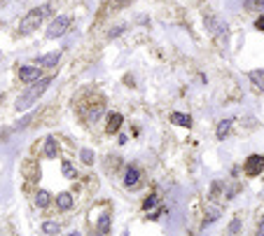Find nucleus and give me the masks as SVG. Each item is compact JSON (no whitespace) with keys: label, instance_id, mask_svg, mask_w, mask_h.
Segmentation results:
<instances>
[{"label":"nucleus","instance_id":"1","mask_svg":"<svg viewBox=\"0 0 264 236\" xmlns=\"http://www.w3.org/2000/svg\"><path fill=\"white\" fill-rule=\"evenodd\" d=\"M49 84H52V78H40L38 82H33V84L28 87L26 92L19 96V101H16V105H14V108H16L19 112L28 110L31 105H35V103L40 101V98H42V94L49 89Z\"/></svg>","mask_w":264,"mask_h":236},{"label":"nucleus","instance_id":"2","mask_svg":"<svg viewBox=\"0 0 264 236\" xmlns=\"http://www.w3.org/2000/svg\"><path fill=\"white\" fill-rule=\"evenodd\" d=\"M47 10H49V7H33L31 12H26V16H24L21 24H19V35L26 38V35L33 33V31H38V26L42 24V19H45Z\"/></svg>","mask_w":264,"mask_h":236},{"label":"nucleus","instance_id":"3","mask_svg":"<svg viewBox=\"0 0 264 236\" xmlns=\"http://www.w3.org/2000/svg\"><path fill=\"white\" fill-rule=\"evenodd\" d=\"M68 28H70V19H68L66 14H59V16H54L52 21H49V26L45 31V35L49 40L54 38H61V35H66Z\"/></svg>","mask_w":264,"mask_h":236},{"label":"nucleus","instance_id":"4","mask_svg":"<svg viewBox=\"0 0 264 236\" xmlns=\"http://www.w3.org/2000/svg\"><path fill=\"white\" fill-rule=\"evenodd\" d=\"M203 21H206V28H208V33H211L213 38H217L220 42H222V40L227 42V24H222V21L211 12L203 14Z\"/></svg>","mask_w":264,"mask_h":236},{"label":"nucleus","instance_id":"5","mask_svg":"<svg viewBox=\"0 0 264 236\" xmlns=\"http://www.w3.org/2000/svg\"><path fill=\"white\" fill-rule=\"evenodd\" d=\"M264 169V155H250V157L246 159V164H243V171H246V175H260Z\"/></svg>","mask_w":264,"mask_h":236},{"label":"nucleus","instance_id":"6","mask_svg":"<svg viewBox=\"0 0 264 236\" xmlns=\"http://www.w3.org/2000/svg\"><path fill=\"white\" fill-rule=\"evenodd\" d=\"M40 78H42L40 66H21V68H19V79H21V82L33 84V82H38Z\"/></svg>","mask_w":264,"mask_h":236},{"label":"nucleus","instance_id":"7","mask_svg":"<svg viewBox=\"0 0 264 236\" xmlns=\"http://www.w3.org/2000/svg\"><path fill=\"white\" fill-rule=\"evenodd\" d=\"M140 183V169H136V166H129L126 173H124V187H136V185Z\"/></svg>","mask_w":264,"mask_h":236},{"label":"nucleus","instance_id":"8","mask_svg":"<svg viewBox=\"0 0 264 236\" xmlns=\"http://www.w3.org/2000/svg\"><path fill=\"white\" fill-rule=\"evenodd\" d=\"M122 122H124V117L119 115V112H112V115H108V122H106V133H117L119 126H122Z\"/></svg>","mask_w":264,"mask_h":236},{"label":"nucleus","instance_id":"9","mask_svg":"<svg viewBox=\"0 0 264 236\" xmlns=\"http://www.w3.org/2000/svg\"><path fill=\"white\" fill-rule=\"evenodd\" d=\"M42 152H45V157L47 159H56L59 157V143H56V138H47L45 141V147H42Z\"/></svg>","mask_w":264,"mask_h":236},{"label":"nucleus","instance_id":"10","mask_svg":"<svg viewBox=\"0 0 264 236\" xmlns=\"http://www.w3.org/2000/svg\"><path fill=\"white\" fill-rule=\"evenodd\" d=\"M232 126H234V119H222V122L217 124V129H215V136H217V141H225L227 136L232 133Z\"/></svg>","mask_w":264,"mask_h":236},{"label":"nucleus","instance_id":"11","mask_svg":"<svg viewBox=\"0 0 264 236\" xmlns=\"http://www.w3.org/2000/svg\"><path fill=\"white\" fill-rule=\"evenodd\" d=\"M59 59H61V52H49V54H45V56H40L35 63H40V66H45V68H54L59 63Z\"/></svg>","mask_w":264,"mask_h":236},{"label":"nucleus","instance_id":"12","mask_svg":"<svg viewBox=\"0 0 264 236\" xmlns=\"http://www.w3.org/2000/svg\"><path fill=\"white\" fill-rule=\"evenodd\" d=\"M96 236H108L110 234V213H101L98 218V224H96Z\"/></svg>","mask_w":264,"mask_h":236},{"label":"nucleus","instance_id":"13","mask_svg":"<svg viewBox=\"0 0 264 236\" xmlns=\"http://www.w3.org/2000/svg\"><path fill=\"white\" fill-rule=\"evenodd\" d=\"M248 79H250V82L255 84V87H257V89H262V92H264V68L250 70V73H248Z\"/></svg>","mask_w":264,"mask_h":236},{"label":"nucleus","instance_id":"14","mask_svg":"<svg viewBox=\"0 0 264 236\" xmlns=\"http://www.w3.org/2000/svg\"><path fill=\"white\" fill-rule=\"evenodd\" d=\"M171 122L175 124V126H185V129H189V126H192V117H189V115H185V112H173Z\"/></svg>","mask_w":264,"mask_h":236},{"label":"nucleus","instance_id":"15","mask_svg":"<svg viewBox=\"0 0 264 236\" xmlns=\"http://www.w3.org/2000/svg\"><path fill=\"white\" fill-rule=\"evenodd\" d=\"M56 206H59L61 210L73 208V194H70V192H61V194H56Z\"/></svg>","mask_w":264,"mask_h":236},{"label":"nucleus","instance_id":"16","mask_svg":"<svg viewBox=\"0 0 264 236\" xmlns=\"http://www.w3.org/2000/svg\"><path fill=\"white\" fill-rule=\"evenodd\" d=\"M49 201H52V194H49L47 189H38V194H35V206H38V208H47Z\"/></svg>","mask_w":264,"mask_h":236},{"label":"nucleus","instance_id":"17","mask_svg":"<svg viewBox=\"0 0 264 236\" xmlns=\"http://www.w3.org/2000/svg\"><path fill=\"white\" fill-rule=\"evenodd\" d=\"M42 232H45V234H49V236H54V234H59V232H61V224L47 220V222H42Z\"/></svg>","mask_w":264,"mask_h":236},{"label":"nucleus","instance_id":"18","mask_svg":"<svg viewBox=\"0 0 264 236\" xmlns=\"http://www.w3.org/2000/svg\"><path fill=\"white\" fill-rule=\"evenodd\" d=\"M61 173H63V178H68V180H73L78 173H75V166L70 164V161H61Z\"/></svg>","mask_w":264,"mask_h":236},{"label":"nucleus","instance_id":"19","mask_svg":"<svg viewBox=\"0 0 264 236\" xmlns=\"http://www.w3.org/2000/svg\"><path fill=\"white\" fill-rule=\"evenodd\" d=\"M79 155H82V161H84L87 166H92V164H93V159H96V157H93V152H92V150H87V147H84V150H82Z\"/></svg>","mask_w":264,"mask_h":236},{"label":"nucleus","instance_id":"20","mask_svg":"<svg viewBox=\"0 0 264 236\" xmlns=\"http://www.w3.org/2000/svg\"><path fill=\"white\" fill-rule=\"evenodd\" d=\"M157 204H159V197H157V194H152V197H147L145 201H143V208L150 210V208H155Z\"/></svg>","mask_w":264,"mask_h":236},{"label":"nucleus","instance_id":"21","mask_svg":"<svg viewBox=\"0 0 264 236\" xmlns=\"http://www.w3.org/2000/svg\"><path fill=\"white\" fill-rule=\"evenodd\" d=\"M238 229H241V220H238V218H234V220H232V224H229V234H232V236L238 234Z\"/></svg>","mask_w":264,"mask_h":236},{"label":"nucleus","instance_id":"22","mask_svg":"<svg viewBox=\"0 0 264 236\" xmlns=\"http://www.w3.org/2000/svg\"><path fill=\"white\" fill-rule=\"evenodd\" d=\"M217 218H220V210H211V215L203 220V227H206V224H211L213 220H217Z\"/></svg>","mask_w":264,"mask_h":236},{"label":"nucleus","instance_id":"23","mask_svg":"<svg viewBox=\"0 0 264 236\" xmlns=\"http://www.w3.org/2000/svg\"><path fill=\"white\" fill-rule=\"evenodd\" d=\"M252 10H260V12H264V0H250Z\"/></svg>","mask_w":264,"mask_h":236},{"label":"nucleus","instance_id":"24","mask_svg":"<svg viewBox=\"0 0 264 236\" xmlns=\"http://www.w3.org/2000/svg\"><path fill=\"white\" fill-rule=\"evenodd\" d=\"M255 28L264 33V14H262V16H257V21H255Z\"/></svg>","mask_w":264,"mask_h":236},{"label":"nucleus","instance_id":"25","mask_svg":"<svg viewBox=\"0 0 264 236\" xmlns=\"http://www.w3.org/2000/svg\"><path fill=\"white\" fill-rule=\"evenodd\" d=\"M255 236H264V227H260V232H257Z\"/></svg>","mask_w":264,"mask_h":236},{"label":"nucleus","instance_id":"26","mask_svg":"<svg viewBox=\"0 0 264 236\" xmlns=\"http://www.w3.org/2000/svg\"><path fill=\"white\" fill-rule=\"evenodd\" d=\"M70 236H79V234H78V232H73V234H70Z\"/></svg>","mask_w":264,"mask_h":236},{"label":"nucleus","instance_id":"27","mask_svg":"<svg viewBox=\"0 0 264 236\" xmlns=\"http://www.w3.org/2000/svg\"><path fill=\"white\" fill-rule=\"evenodd\" d=\"M260 227H264V218H262V222H260Z\"/></svg>","mask_w":264,"mask_h":236}]
</instances>
